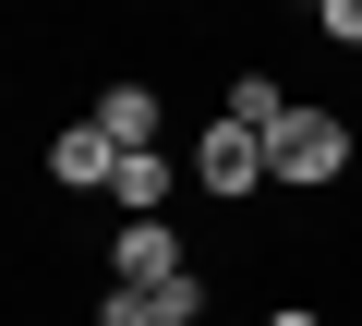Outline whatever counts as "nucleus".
Masks as SVG:
<instances>
[{
  "instance_id": "1",
  "label": "nucleus",
  "mask_w": 362,
  "mask_h": 326,
  "mask_svg": "<svg viewBox=\"0 0 362 326\" xmlns=\"http://www.w3.org/2000/svg\"><path fill=\"white\" fill-rule=\"evenodd\" d=\"M338 170H350V121L302 97V109L266 133V182H278V194H314V182H338Z\"/></svg>"
},
{
  "instance_id": "2",
  "label": "nucleus",
  "mask_w": 362,
  "mask_h": 326,
  "mask_svg": "<svg viewBox=\"0 0 362 326\" xmlns=\"http://www.w3.org/2000/svg\"><path fill=\"white\" fill-rule=\"evenodd\" d=\"M194 194H266V133L206 121V133H194Z\"/></svg>"
},
{
  "instance_id": "3",
  "label": "nucleus",
  "mask_w": 362,
  "mask_h": 326,
  "mask_svg": "<svg viewBox=\"0 0 362 326\" xmlns=\"http://www.w3.org/2000/svg\"><path fill=\"white\" fill-rule=\"evenodd\" d=\"M169 278H194V266H181V230H169V218H121L109 290H169Z\"/></svg>"
},
{
  "instance_id": "4",
  "label": "nucleus",
  "mask_w": 362,
  "mask_h": 326,
  "mask_svg": "<svg viewBox=\"0 0 362 326\" xmlns=\"http://www.w3.org/2000/svg\"><path fill=\"white\" fill-rule=\"evenodd\" d=\"M109 170H121V145H109L97 121H73V133H49V182H73V194H109Z\"/></svg>"
},
{
  "instance_id": "5",
  "label": "nucleus",
  "mask_w": 362,
  "mask_h": 326,
  "mask_svg": "<svg viewBox=\"0 0 362 326\" xmlns=\"http://www.w3.org/2000/svg\"><path fill=\"white\" fill-rule=\"evenodd\" d=\"M109 194H121V218H157V206L181 194V170H169V145H133L121 170H109Z\"/></svg>"
},
{
  "instance_id": "6",
  "label": "nucleus",
  "mask_w": 362,
  "mask_h": 326,
  "mask_svg": "<svg viewBox=\"0 0 362 326\" xmlns=\"http://www.w3.org/2000/svg\"><path fill=\"white\" fill-rule=\"evenodd\" d=\"M85 121H97V133H109L121 157H133V145H157V97H145V85H109V97H97Z\"/></svg>"
},
{
  "instance_id": "7",
  "label": "nucleus",
  "mask_w": 362,
  "mask_h": 326,
  "mask_svg": "<svg viewBox=\"0 0 362 326\" xmlns=\"http://www.w3.org/2000/svg\"><path fill=\"white\" fill-rule=\"evenodd\" d=\"M290 109H302V97H290V85H278V73H242V85H230V109H218V121H242V133H278V121H290Z\"/></svg>"
},
{
  "instance_id": "8",
  "label": "nucleus",
  "mask_w": 362,
  "mask_h": 326,
  "mask_svg": "<svg viewBox=\"0 0 362 326\" xmlns=\"http://www.w3.org/2000/svg\"><path fill=\"white\" fill-rule=\"evenodd\" d=\"M314 25H326L338 49H362V0H314Z\"/></svg>"
},
{
  "instance_id": "9",
  "label": "nucleus",
  "mask_w": 362,
  "mask_h": 326,
  "mask_svg": "<svg viewBox=\"0 0 362 326\" xmlns=\"http://www.w3.org/2000/svg\"><path fill=\"white\" fill-rule=\"evenodd\" d=\"M266 326H314V314H302V302H278V314H266Z\"/></svg>"
}]
</instances>
